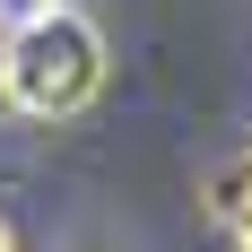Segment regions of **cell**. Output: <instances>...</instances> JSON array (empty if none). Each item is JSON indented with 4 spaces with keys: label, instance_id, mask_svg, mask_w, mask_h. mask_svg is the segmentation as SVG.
I'll return each mask as SVG.
<instances>
[{
    "label": "cell",
    "instance_id": "obj_1",
    "mask_svg": "<svg viewBox=\"0 0 252 252\" xmlns=\"http://www.w3.org/2000/svg\"><path fill=\"white\" fill-rule=\"evenodd\" d=\"M104 87V35L87 9L70 0H35L9 35H0V96L18 104L26 122H70L87 113Z\"/></svg>",
    "mask_w": 252,
    "mask_h": 252
},
{
    "label": "cell",
    "instance_id": "obj_2",
    "mask_svg": "<svg viewBox=\"0 0 252 252\" xmlns=\"http://www.w3.org/2000/svg\"><path fill=\"white\" fill-rule=\"evenodd\" d=\"M209 209H218L226 244H235V252H252V148L218 165V183H209Z\"/></svg>",
    "mask_w": 252,
    "mask_h": 252
},
{
    "label": "cell",
    "instance_id": "obj_3",
    "mask_svg": "<svg viewBox=\"0 0 252 252\" xmlns=\"http://www.w3.org/2000/svg\"><path fill=\"white\" fill-rule=\"evenodd\" d=\"M0 252H18V244H9V226H0Z\"/></svg>",
    "mask_w": 252,
    "mask_h": 252
},
{
    "label": "cell",
    "instance_id": "obj_4",
    "mask_svg": "<svg viewBox=\"0 0 252 252\" xmlns=\"http://www.w3.org/2000/svg\"><path fill=\"white\" fill-rule=\"evenodd\" d=\"M78 252H113V244H78Z\"/></svg>",
    "mask_w": 252,
    "mask_h": 252
}]
</instances>
